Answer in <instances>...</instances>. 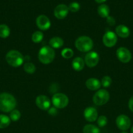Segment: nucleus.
I'll list each match as a JSON object with an SVG mask.
<instances>
[{
    "label": "nucleus",
    "mask_w": 133,
    "mask_h": 133,
    "mask_svg": "<svg viewBox=\"0 0 133 133\" xmlns=\"http://www.w3.org/2000/svg\"><path fill=\"white\" fill-rule=\"evenodd\" d=\"M16 106V100L9 93L0 94V110L4 112H11Z\"/></svg>",
    "instance_id": "1"
},
{
    "label": "nucleus",
    "mask_w": 133,
    "mask_h": 133,
    "mask_svg": "<svg viewBox=\"0 0 133 133\" xmlns=\"http://www.w3.org/2000/svg\"><path fill=\"white\" fill-rule=\"evenodd\" d=\"M55 55L56 54L53 48L48 45H45L39 50L38 57L39 61L41 63L44 64H48L53 61Z\"/></svg>",
    "instance_id": "2"
},
{
    "label": "nucleus",
    "mask_w": 133,
    "mask_h": 133,
    "mask_svg": "<svg viewBox=\"0 0 133 133\" xmlns=\"http://www.w3.org/2000/svg\"><path fill=\"white\" fill-rule=\"evenodd\" d=\"M6 61L10 66L17 68L23 64L24 58L22 53L16 50L9 51L6 55Z\"/></svg>",
    "instance_id": "3"
},
{
    "label": "nucleus",
    "mask_w": 133,
    "mask_h": 133,
    "mask_svg": "<svg viewBox=\"0 0 133 133\" xmlns=\"http://www.w3.org/2000/svg\"><path fill=\"white\" fill-rule=\"evenodd\" d=\"M75 46L80 51H89L93 46V42L91 38L87 36H80L76 40Z\"/></svg>",
    "instance_id": "4"
},
{
    "label": "nucleus",
    "mask_w": 133,
    "mask_h": 133,
    "mask_svg": "<svg viewBox=\"0 0 133 133\" xmlns=\"http://www.w3.org/2000/svg\"><path fill=\"white\" fill-rule=\"evenodd\" d=\"M109 99L110 94L108 91L104 89H100L94 94L93 101L95 105L101 106L105 105L109 101Z\"/></svg>",
    "instance_id": "5"
},
{
    "label": "nucleus",
    "mask_w": 133,
    "mask_h": 133,
    "mask_svg": "<svg viewBox=\"0 0 133 133\" xmlns=\"http://www.w3.org/2000/svg\"><path fill=\"white\" fill-rule=\"evenodd\" d=\"M52 101L55 107L57 109H64L69 104V98L64 94L57 93L53 95Z\"/></svg>",
    "instance_id": "6"
},
{
    "label": "nucleus",
    "mask_w": 133,
    "mask_h": 133,
    "mask_svg": "<svg viewBox=\"0 0 133 133\" xmlns=\"http://www.w3.org/2000/svg\"><path fill=\"white\" fill-rule=\"evenodd\" d=\"M117 58L123 63H128L132 58V54L130 51L126 48L121 47L116 51Z\"/></svg>",
    "instance_id": "7"
},
{
    "label": "nucleus",
    "mask_w": 133,
    "mask_h": 133,
    "mask_svg": "<svg viewBox=\"0 0 133 133\" xmlns=\"http://www.w3.org/2000/svg\"><path fill=\"white\" fill-rule=\"evenodd\" d=\"M117 35L112 31H107L103 36V44L108 48H112L113 46H114L117 43Z\"/></svg>",
    "instance_id": "8"
},
{
    "label": "nucleus",
    "mask_w": 133,
    "mask_h": 133,
    "mask_svg": "<svg viewBox=\"0 0 133 133\" xmlns=\"http://www.w3.org/2000/svg\"><path fill=\"white\" fill-rule=\"evenodd\" d=\"M116 125L120 130L126 131L130 128L131 121L127 116L121 114L116 119Z\"/></svg>",
    "instance_id": "9"
},
{
    "label": "nucleus",
    "mask_w": 133,
    "mask_h": 133,
    "mask_svg": "<svg viewBox=\"0 0 133 133\" xmlns=\"http://www.w3.org/2000/svg\"><path fill=\"white\" fill-rule=\"evenodd\" d=\"M99 61V55L95 51H89L86 55L85 63L89 68H93L97 65Z\"/></svg>",
    "instance_id": "10"
},
{
    "label": "nucleus",
    "mask_w": 133,
    "mask_h": 133,
    "mask_svg": "<svg viewBox=\"0 0 133 133\" xmlns=\"http://www.w3.org/2000/svg\"><path fill=\"white\" fill-rule=\"evenodd\" d=\"M36 105L40 109L43 110H46L50 109L51 105L50 99L47 96L44 95L39 96L36 98Z\"/></svg>",
    "instance_id": "11"
},
{
    "label": "nucleus",
    "mask_w": 133,
    "mask_h": 133,
    "mask_svg": "<svg viewBox=\"0 0 133 133\" xmlns=\"http://www.w3.org/2000/svg\"><path fill=\"white\" fill-rule=\"evenodd\" d=\"M37 25L42 31L48 30L50 27L51 23L49 18L45 15H40L37 17L36 20Z\"/></svg>",
    "instance_id": "12"
},
{
    "label": "nucleus",
    "mask_w": 133,
    "mask_h": 133,
    "mask_svg": "<svg viewBox=\"0 0 133 133\" xmlns=\"http://www.w3.org/2000/svg\"><path fill=\"white\" fill-rule=\"evenodd\" d=\"M69 7L64 4L58 5L54 9V16L57 19H64L69 13Z\"/></svg>",
    "instance_id": "13"
},
{
    "label": "nucleus",
    "mask_w": 133,
    "mask_h": 133,
    "mask_svg": "<svg viewBox=\"0 0 133 133\" xmlns=\"http://www.w3.org/2000/svg\"><path fill=\"white\" fill-rule=\"evenodd\" d=\"M84 117L87 121L89 122H95L98 117V112L94 107H87L84 110Z\"/></svg>",
    "instance_id": "14"
},
{
    "label": "nucleus",
    "mask_w": 133,
    "mask_h": 133,
    "mask_svg": "<svg viewBox=\"0 0 133 133\" xmlns=\"http://www.w3.org/2000/svg\"><path fill=\"white\" fill-rule=\"evenodd\" d=\"M86 85L88 89L91 90H96L101 87V83L95 78H90L86 82Z\"/></svg>",
    "instance_id": "15"
},
{
    "label": "nucleus",
    "mask_w": 133,
    "mask_h": 133,
    "mask_svg": "<svg viewBox=\"0 0 133 133\" xmlns=\"http://www.w3.org/2000/svg\"><path fill=\"white\" fill-rule=\"evenodd\" d=\"M116 32L117 36L123 38L129 37L130 35V30L124 25H119L117 26L116 28Z\"/></svg>",
    "instance_id": "16"
},
{
    "label": "nucleus",
    "mask_w": 133,
    "mask_h": 133,
    "mask_svg": "<svg viewBox=\"0 0 133 133\" xmlns=\"http://www.w3.org/2000/svg\"><path fill=\"white\" fill-rule=\"evenodd\" d=\"M84 64V61L81 57H76L72 62V66L73 69L77 71H80L83 70Z\"/></svg>",
    "instance_id": "17"
},
{
    "label": "nucleus",
    "mask_w": 133,
    "mask_h": 133,
    "mask_svg": "<svg viewBox=\"0 0 133 133\" xmlns=\"http://www.w3.org/2000/svg\"><path fill=\"white\" fill-rule=\"evenodd\" d=\"M51 48H56V49H58V48H61L63 45L64 42L61 38L57 37V36H55L52 38L50 39L49 42Z\"/></svg>",
    "instance_id": "18"
},
{
    "label": "nucleus",
    "mask_w": 133,
    "mask_h": 133,
    "mask_svg": "<svg viewBox=\"0 0 133 133\" xmlns=\"http://www.w3.org/2000/svg\"><path fill=\"white\" fill-rule=\"evenodd\" d=\"M98 14L102 18H107L110 14V9L108 5L105 4H102L98 7Z\"/></svg>",
    "instance_id": "19"
},
{
    "label": "nucleus",
    "mask_w": 133,
    "mask_h": 133,
    "mask_svg": "<svg viewBox=\"0 0 133 133\" xmlns=\"http://www.w3.org/2000/svg\"><path fill=\"white\" fill-rule=\"evenodd\" d=\"M83 133H100V129L94 125L87 124L83 129Z\"/></svg>",
    "instance_id": "20"
},
{
    "label": "nucleus",
    "mask_w": 133,
    "mask_h": 133,
    "mask_svg": "<svg viewBox=\"0 0 133 133\" xmlns=\"http://www.w3.org/2000/svg\"><path fill=\"white\" fill-rule=\"evenodd\" d=\"M10 123V119L7 116L1 114L0 115V129H5L7 127Z\"/></svg>",
    "instance_id": "21"
},
{
    "label": "nucleus",
    "mask_w": 133,
    "mask_h": 133,
    "mask_svg": "<svg viewBox=\"0 0 133 133\" xmlns=\"http://www.w3.org/2000/svg\"><path fill=\"white\" fill-rule=\"evenodd\" d=\"M10 35V29L7 25H0V37L3 38H7Z\"/></svg>",
    "instance_id": "22"
},
{
    "label": "nucleus",
    "mask_w": 133,
    "mask_h": 133,
    "mask_svg": "<svg viewBox=\"0 0 133 133\" xmlns=\"http://www.w3.org/2000/svg\"><path fill=\"white\" fill-rule=\"evenodd\" d=\"M23 70L27 74H32L35 73V70H36V67H35V66L33 63L27 62L25 63L24 66H23Z\"/></svg>",
    "instance_id": "23"
},
{
    "label": "nucleus",
    "mask_w": 133,
    "mask_h": 133,
    "mask_svg": "<svg viewBox=\"0 0 133 133\" xmlns=\"http://www.w3.org/2000/svg\"><path fill=\"white\" fill-rule=\"evenodd\" d=\"M43 39V33L41 31H35L32 35V40L35 43H40Z\"/></svg>",
    "instance_id": "24"
},
{
    "label": "nucleus",
    "mask_w": 133,
    "mask_h": 133,
    "mask_svg": "<svg viewBox=\"0 0 133 133\" xmlns=\"http://www.w3.org/2000/svg\"><path fill=\"white\" fill-rule=\"evenodd\" d=\"M21 117V114L20 112L18 110H16L14 109L13 110H12L10 112V119H11L13 122H16V121L19 120L20 118Z\"/></svg>",
    "instance_id": "25"
},
{
    "label": "nucleus",
    "mask_w": 133,
    "mask_h": 133,
    "mask_svg": "<svg viewBox=\"0 0 133 133\" xmlns=\"http://www.w3.org/2000/svg\"><path fill=\"white\" fill-rule=\"evenodd\" d=\"M61 55L65 58H70L73 57L74 53H73V51L70 48H65L63 49L61 51Z\"/></svg>",
    "instance_id": "26"
},
{
    "label": "nucleus",
    "mask_w": 133,
    "mask_h": 133,
    "mask_svg": "<svg viewBox=\"0 0 133 133\" xmlns=\"http://www.w3.org/2000/svg\"><path fill=\"white\" fill-rule=\"evenodd\" d=\"M112 79L109 76H104L102 79L101 84L104 87V88H108L112 84Z\"/></svg>",
    "instance_id": "27"
},
{
    "label": "nucleus",
    "mask_w": 133,
    "mask_h": 133,
    "mask_svg": "<svg viewBox=\"0 0 133 133\" xmlns=\"http://www.w3.org/2000/svg\"><path fill=\"white\" fill-rule=\"evenodd\" d=\"M68 7H69V10L71 11L72 12H76L80 9V5L78 3L72 2L69 5Z\"/></svg>",
    "instance_id": "28"
},
{
    "label": "nucleus",
    "mask_w": 133,
    "mask_h": 133,
    "mask_svg": "<svg viewBox=\"0 0 133 133\" xmlns=\"http://www.w3.org/2000/svg\"><path fill=\"white\" fill-rule=\"evenodd\" d=\"M108 123V119L105 116H101L97 119V124L100 127H103L106 125Z\"/></svg>",
    "instance_id": "29"
},
{
    "label": "nucleus",
    "mask_w": 133,
    "mask_h": 133,
    "mask_svg": "<svg viewBox=\"0 0 133 133\" xmlns=\"http://www.w3.org/2000/svg\"><path fill=\"white\" fill-rule=\"evenodd\" d=\"M106 22L109 25L113 26L116 24V19H115V18H113L112 16H108L106 18Z\"/></svg>",
    "instance_id": "30"
},
{
    "label": "nucleus",
    "mask_w": 133,
    "mask_h": 133,
    "mask_svg": "<svg viewBox=\"0 0 133 133\" xmlns=\"http://www.w3.org/2000/svg\"><path fill=\"white\" fill-rule=\"evenodd\" d=\"M129 109L133 112V96L130 97L129 101Z\"/></svg>",
    "instance_id": "31"
},
{
    "label": "nucleus",
    "mask_w": 133,
    "mask_h": 133,
    "mask_svg": "<svg viewBox=\"0 0 133 133\" xmlns=\"http://www.w3.org/2000/svg\"><path fill=\"white\" fill-rule=\"evenodd\" d=\"M57 113V110L55 108H50L49 110V114H52V115H55Z\"/></svg>",
    "instance_id": "32"
},
{
    "label": "nucleus",
    "mask_w": 133,
    "mask_h": 133,
    "mask_svg": "<svg viewBox=\"0 0 133 133\" xmlns=\"http://www.w3.org/2000/svg\"><path fill=\"white\" fill-rule=\"evenodd\" d=\"M95 1H96L97 3H102L103 2H104V1H106V0H95Z\"/></svg>",
    "instance_id": "33"
},
{
    "label": "nucleus",
    "mask_w": 133,
    "mask_h": 133,
    "mask_svg": "<svg viewBox=\"0 0 133 133\" xmlns=\"http://www.w3.org/2000/svg\"><path fill=\"white\" fill-rule=\"evenodd\" d=\"M131 133H133V126L132 127V129H131Z\"/></svg>",
    "instance_id": "34"
},
{
    "label": "nucleus",
    "mask_w": 133,
    "mask_h": 133,
    "mask_svg": "<svg viewBox=\"0 0 133 133\" xmlns=\"http://www.w3.org/2000/svg\"><path fill=\"white\" fill-rule=\"evenodd\" d=\"M121 133H127L126 132H125V131H123V132H121Z\"/></svg>",
    "instance_id": "35"
}]
</instances>
